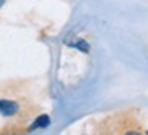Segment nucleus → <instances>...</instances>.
<instances>
[{"label":"nucleus","mask_w":148,"mask_h":135,"mask_svg":"<svg viewBox=\"0 0 148 135\" xmlns=\"http://www.w3.org/2000/svg\"><path fill=\"white\" fill-rule=\"evenodd\" d=\"M19 110L18 103L15 101H10V100H0V114L3 116H13L16 114Z\"/></svg>","instance_id":"obj_1"},{"label":"nucleus","mask_w":148,"mask_h":135,"mask_svg":"<svg viewBox=\"0 0 148 135\" xmlns=\"http://www.w3.org/2000/svg\"><path fill=\"white\" fill-rule=\"evenodd\" d=\"M48 124H50V117L48 116H39L36 121H34V124L31 125V130H34V129H45L48 127Z\"/></svg>","instance_id":"obj_2"},{"label":"nucleus","mask_w":148,"mask_h":135,"mask_svg":"<svg viewBox=\"0 0 148 135\" xmlns=\"http://www.w3.org/2000/svg\"><path fill=\"white\" fill-rule=\"evenodd\" d=\"M3 3H5V0H0V8L3 7Z\"/></svg>","instance_id":"obj_5"},{"label":"nucleus","mask_w":148,"mask_h":135,"mask_svg":"<svg viewBox=\"0 0 148 135\" xmlns=\"http://www.w3.org/2000/svg\"><path fill=\"white\" fill-rule=\"evenodd\" d=\"M124 135H142V134H138V132H134V130H129V132H126Z\"/></svg>","instance_id":"obj_4"},{"label":"nucleus","mask_w":148,"mask_h":135,"mask_svg":"<svg viewBox=\"0 0 148 135\" xmlns=\"http://www.w3.org/2000/svg\"><path fill=\"white\" fill-rule=\"evenodd\" d=\"M71 47H76V48H79L81 51H84V53H89V50H90V47H89V44L85 42L84 39H77V42H74V44H69Z\"/></svg>","instance_id":"obj_3"},{"label":"nucleus","mask_w":148,"mask_h":135,"mask_svg":"<svg viewBox=\"0 0 148 135\" xmlns=\"http://www.w3.org/2000/svg\"><path fill=\"white\" fill-rule=\"evenodd\" d=\"M147 135H148V132H147Z\"/></svg>","instance_id":"obj_6"}]
</instances>
